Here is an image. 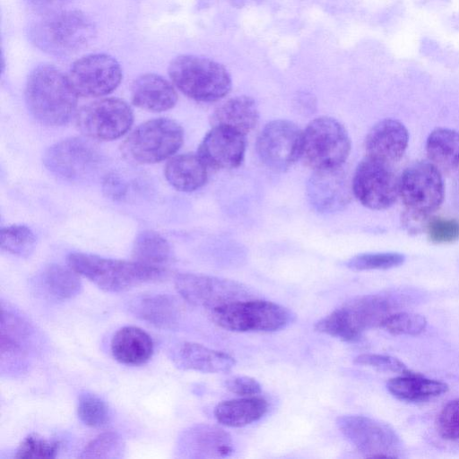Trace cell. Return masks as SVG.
I'll list each match as a JSON object with an SVG mask.
<instances>
[{
  "label": "cell",
  "mask_w": 459,
  "mask_h": 459,
  "mask_svg": "<svg viewBox=\"0 0 459 459\" xmlns=\"http://www.w3.org/2000/svg\"><path fill=\"white\" fill-rule=\"evenodd\" d=\"M407 293L385 292L355 298L315 324L316 332L344 342H355L370 328L382 326L385 320L408 302Z\"/></svg>",
  "instance_id": "cell-1"
},
{
  "label": "cell",
  "mask_w": 459,
  "mask_h": 459,
  "mask_svg": "<svg viewBox=\"0 0 459 459\" xmlns=\"http://www.w3.org/2000/svg\"><path fill=\"white\" fill-rule=\"evenodd\" d=\"M77 96L68 76L54 65H38L28 76L26 105L33 117L42 125H65L75 111Z\"/></svg>",
  "instance_id": "cell-2"
},
{
  "label": "cell",
  "mask_w": 459,
  "mask_h": 459,
  "mask_svg": "<svg viewBox=\"0 0 459 459\" xmlns=\"http://www.w3.org/2000/svg\"><path fill=\"white\" fill-rule=\"evenodd\" d=\"M95 34L94 23L88 15L78 10H67L49 13L33 23L29 38L40 50L63 56L86 48Z\"/></svg>",
  "instance_id": "cell-3"
},
{
  "label": "cell",
  "mask_w": 459,
  "mask_h": 459,
  "mask_svg": "<svg viewBox=\"0 0 459 459\" xmlns=\"http://www.w3.org/2000/svg\"><path fill=\"white\" fill-rule=\"evenodd\" d=\"M67 264L79 275L108 292H121L161 279L166 271L135 261L106 258L91 254L71 253Z\"/></svg>",
  "instance_id": "cell-4"
},
{
  "label": "cell",
  "mask_w": 459,
  "mask_h": 459,
  "mask_svg": "<svg viewBox=\"0 0 459 459\" xmlns=\"http://www.w3.org/2000/svg\"><path fill=\"white\" fill-rule=\"evenodd\" d=\"M176 87L197 101L212 102L225 97L231 89V77L220 63L195 55H180L168 68Z\"/></svg>",
  "instance_id": "cell-5"
},
{
  "label": "cell",
  "mask_w": 459,
  "mask_h": 459,
  "mask_svg": "<svg viewBox=\"0 0 459 459\" xmlns=\"http://www.w3.org/2000/svg\"><path fill=\"white\" fill-rule=\"evenodd\" d=\"M212 321L237 333H270L287 327L294 314L273 301L247 299L225 304L208 311Z\"/></svg>",
  "instance_id": "cell-6"
},
{
  "label": "cell",
  "mask_w": 459,
  "mask_h": 459,
  "mask_svg": "<svg viewBox=\"0 0 459 459\" xmlns=\"http://www.w3.org/2000/svg\"><path fill=\"white\" fill-rule=\"evenodd\" d=\"M350 152L349 134L333 117H317L303 131L300 159L314 170L342 167Z\"/></svg>",
  "instance_id": "cell-7"
},
{
  "label": "cell",
  "mask_w": 459,
  "mask_h": 459,
  "mask_svg": "<svg viewBox=\"0 0 459 459\" xmlns=\"http://www.w3.org/2000/svg\"><path fill=\"white\" fill-rule=\"evenodd\" d=\"M184 141V131L176 121L160 117L139 125L123 144L125 154L142 164L157 163L176 153Z\"/></svg>",
  "instance_id": "cell-8"
},
{
  "label": "cell",
  "mask_w": 459,
  "mask_h": 459,
  "mask_svg": "<svg viewBox=\"0 0 459 459\" xmlns=\"http://www.w3.org/2000/svg\"><path fill=\"white\" fill-rule=\"evenodd\" d=\"M336 425L344 437L364 456L397 458L403 452L402 441L386 423L361 415H342Z\"/></svg>",
  "instance_id": "cell-9"
},
{
  "label": "cell",
  "mask_w": 459,
  "mask_h": 459,
  "mask_svg": "<svg viewBox=\"0 0 459 459\" xmlns=\"http://www.w3.org/2000/svg\"><path fill=\"white\" fill-rule=\"evenodd\" d=\"M399 195L407 212L429 218L444 200L442 173L431 162H416L406 168L400 178Z\"/></svg>",
  "instance_id": "cell-10"
},
{
  "label": "cell",
  "mask_w": 459,
  "mask_h": 459,
  "mask_svg": "<svg viewBox=\"0 0 459 459\" xmlns=\"http://www.w3.org/2000/svg\"><path fill=\"white\" fill-rule=\"evenodd\" d=\"M175 288L189 304L208 311L253 297L251 290L241 282L200 273H186L177 275Z\"/></svg>",
  "instance_id": "cell-11"
},
{
  "label": "cell",
  "mask_w": 459,
  "mask_h": 459,
  "mask_svg": "<svg viewBox=\"0 0 459 459\" xmlns=\"http://www.w3.org/2000/svg\"><path fill=\"white\" fill-rule=\"evenodd\" d=\"M351 186L359 203L372 210L390 207L399 195V179L392 165L369 156L357 166Z\"/></svg>",
  "instance_id": "cell-12"
},
{
  "label": "cell",
  "mask_w": 459,
  "mask_h": 459,
  "mask_svg": "<svg viewBox=\"0 0 459 459\" xmlns=\"http://www.w3.org/2000/svg\"><path fill=\"white\" fill-rule=\"evenodd\" d=\"M43 163L58 178L77 181L99 169L102 154L90 141L71 137L51 145L44 154Z\"/></svg>",
  "instance_id": "cell-13"
},
{
  "label": "cell",
  "mask_w": 459,
  "mask_h": 459,
  "mask_svg": "<svg viewBox=\"0 0 459 459\" xmlns=\"http://www.w3.org/2000/svg\"><path fill=\"white\" fill-rule=\"evenodd\" d=\"M134 115L130 106L117 98H106L83 106L75 116L77 128L87 137L111 141L131 127Z\"/></svg>",
  "instance_id": "cell-14"
},
{
  "label": "cell",
  "mask_w": 459,
  "mask_h": 459,
  "mask_svg": "<svg viewBox=\"0 0 459 459\" xmlns=\"http://www.w3.org/2000/svg\"><path fill=\"white\" fill-rule=\"evenodd\" d=\"M302 134L303 131L289 120L267 123L256 139L260 160L273 171H286L300 158Z\"/></svg>",
  "instance_id": "cell-15"
},
{
  "label": "cell",
  "mask_w": 459,
  "mask_h": 459,
  "mask_svg": "<svg viewBox=\"0 0 459 459\" xmlns=\"http://www.w3.org/2000/svg\"><path fill=\"white\" fill-rule=\"evenodd\" d=\"M67 76L77 95L100 97L117 89L122 80V69L110 55L95 53L74 62Z\"/></svg>",
  "instance_id": "cell-16"
},
{
  "label": "cell",
  "mask_w": 459,
  "mask_h": 459,
  "mask_svg": "<svg viewBox=\"0 0 459 459\" xmlns=\"http://www.w3.org/2000/svg\"><path fill=\"white\" fill-rule=\"evenodd\" d=\"M352 186L342 167L315 170L307 183V196L319 213L343 210L351 198Z\"/></svg>",
  "instance_id": "cell-17"
},
{
  "label": "cell",
  "mask_w": 459,
  "mask_h": 459,
  "mask_svg": "<svg viewBox=\"0 0 459 459\" xmlns=\"http://www.w3.org/2000/svg\"><path fill=\"white\" fill-rule=\"evenodd\" d=\"M245 134L226 126H213L202 140L197 154L213 169L238 167L245 156Z\"/></svg>",
  "instance_id": "cell-18"
},
{
  "label": "cell",
  "mask_w": 459,
  "mask_h": 459,
  "mask_svg": "<svg viewBox=\"0 0 459 459\" xmlns=\"http://www.w3.org/2000/svg\"><path fill=\"white\" fill-rule=\"evenodd\" d=\"M409 142L405 126L393 118H385L372 126L365 141L367 156L393 164L404 154Z\"/></svg>",
  "instance_id": "cell-19"
},
{
  "label": "cell",
  "mask_w": 459,
  "mask_h": 459,
  "mask_svg": "<svg viewBox=\"0 0 459 459\" xmlns=\"http://www.w3.org/2000/svg\"><path fill=\"white\" fill-rule=\"evenodd\" d=\"M173 360L183 369L203 373H226L236 365L231 355L191 342H184L175 349Z\"/></svg>",
  "instance_id": "cell-20"
},
{
  "label": "cell",
  "mask_w": 459,
  "mask_h": 459,
  "mask_svg": "<svg viewBox=\"0 0 459 459\" xmlns=\"http://www.w3.org/2000/svg\"><path fill=\"white\" fill-rule=\"evenodd\" d=\"M131 99L133 104L142 109L161 112L176 105L178 94L173 85L161 75L148 73L134 81Z\"/></svg>",
  "instance_id": "cell-21"
},
{
  "label": "cell",
  "mask_w": 459,
  "mask_h": 459,
  "mask_svg": "<svg viewBox=\"0 0 459 459\" xmlns=\"http://www.w3.org/2000/svg\"><path fill=\"white\" fill-rule=\"evenodd\" d=\"M129 308L138 318L161 329L175 328L181 319L178 300L169 294H145L131 300Z\"/></svg>",
  "instance_id": "cell-22"
},
{
  "label": "cell",
  "mask_w": 459,
  "mask_h": 459,
  "mask_svg": "<svg viewBox=\"0 0 459 459\" xmlns=\"http://www.w3.org/2000/svg\"><path fill=\"white\" fill-rule=\"evenodd\" d=\"M110 350L118 362L139 366L150 360L154 347L152 339L145 331L136 326H124L113 335Z\"/></svg>",
  "instance_id": "cell-23"
},
{
  "label": "cell",
  "mask_w": 459,
  "mask_h": 459,
  "mask_svg": "<svg viewBox=\"0 0 459 459\" xmlns=\"http://www.w3.org/2000/svg\"><path fill=\"white\" fill-rule=\"evenodd\" d=\"M183 445L195 457H227L233 452L230 435L211 425H198L187 430Z\"/></svg>",
  "instance_id": "cell-24"
},
{
  "label": "cell",
  "mask_w": 459,
  "mask_h": 459,
  "mask_svg": "<svg viewBox=\"0 0 459 459\" xmlns=\"http://www.w3.org/2000/svg\"><path fill=\"white\" fill-rule=\"evenodd\" d=\"M259 112L254 99L235 96L220 105L211 117V124L232 128L243 134L251 132L257 125Z\"/></svg>",
  "instance_id": "cell-25"
},
{
  "label": "cell",
  "mask_w": 459,
  "mask_h": 459,
  "mask_svg": "<svg viewBox=\"0 0 459 459\" xmlns=\"http://www.w3.org/2000/svg\"><path fill=\"white\" fill-rule=\"evenodd\" d=\"M164 174L167 181L177 190L192 192L206 183L208 167L197 153H183L169 159Z\"/></svg>",
  "instance_id": "cell-26"
},
{
  "label": "cell",
  "mask_w": 459,
  "mask_h": 459,
  "mask_svg": "<svg viewBox=\"0 0 459 459\" xmlns=\"http://www.w3.org/2000/svg\"><path fill=\"white\" fill-rule=\"evenodd\" d=\"M267 401L260 396H241L223 401L213 411L216 420L223 426L240 428L262 419L268 411Z\"/></svg>",
  "instance_id": "cell-27"
},
{
  "label": "cell",
  "mask_w": 459,
  "mask_h": 459,
  "mask_svg": "<svg viewBox=\"0 0 459 459\" xmlns=\"http://www.w3.org/2000/svg\"><path fill=\"white\" fill-rule=\"evenodd\" d=\"M426 152L430 162L443 174L459 173V132L438 127L426 141Z\"/></svg>",
  "instance_id": "cell-28"
},
{
  "label": "cell",
  "mask_w": 459,
  "mask_h": 459,
  "mask_svg": "<svg viewBox=\"0 0 459 459\" xmlns=\"http://www.w3.org/2000/svg\"><path fill=\"white\" fill-rule=\"evenodd\" d=\"M30 325L18 313L2 303L0 351L1 357L14 358L27 352L31 339Z\"/></svg>",
  "instance_id": "cell-29"
},
{
  "label": "cell",
  "mask_w": 459,
  "mask_h": 459,
  "mask_svg": "<svg viewBox=\"0 0 459 459\" xmlns=\"http://www.w3.org/2000/svg\"><path fill=\"white\" fill-rule=\"evenodd\" d=\"M386 387L394 396L406 402L426 401L448 390L446 383L429 379L415 373L391 378Z\"/></svg>",
  "instance_id": "cell-30"
},
{
  "label": "cell",
  "mask_w": 459,
  "mask_h": 459,
  "mask_svg": "<svg viewBox=\"0 0 459 459\" xmlns=\"http://www.w3.org/2000/svg\"><path fill=\"white\" fill-rule=\"evenodd\" d=\"M132 256L137 263L166 271L172 252L169 242L161 235L152 230H143L134 241Z\"/></svg>",
  "instance_id": "cell-31"
},
{
  "label": "cell",
  "mask_w": 459,
  "mask_h": 459,
  "mask_svg": "<svg viewBox=\"0 0 459 459\" xmlns=\"http://www.w3.org/2000/svg\"><path fill=\"white\" fill-rule=\"evenodd\" d=\"M40 281L44 290L59 300L73 299L82 290L79 274L70 266L49 264L41 273Z\"/></svg>",
  "instance_id": "cell-32"
},
{
  "label": "cell",
  "mask_w": 459,
  "mask_h": 459,
  "mask_svg": "<svg viewBox=\"0 0 459 459\" xmlns=\"http://www.w3.org/2000/svg\"><path fill=\"white\" fill-rule=\"evenodd\" d=\"M77 414L86 426L100 428L110 419V411L106 402L92 393L81 394L77 403Z\"/></svg>",
  "instance_id": "cell-33"
},
{
  "label": "cell",
  "mask_w": 459,
  "mask_h": 459,
  "mask_svg": "<svg viewBox=\"0 0 459 459\" xmlns=\"http://www.w3.org/2000/svg\"><path fill=\"white\" fill-rule=\"evenodd\" d=\"M35 241L34 233L25 225H11L0 231L1 248L13 255H29L34 247Z\"/></svg>",
  "instance_id": "cell-34"
},
{
  "label": "cell",
  "mask_w": 459,
  "mask_h": 459,
  "mask_svg": "<svg viewBox=\"0 0 459 459\" xmlns=\"http://www.w3.org/2000/svg\"><path fill=\"white\" fill-rule=\"evenodd\" d=\"M124 443L114 431L100 434L91 440L82 451V458H117L122 456Z\"/></svg>",
  "instance_id": "cell-35"
},
{
  "label": "cell",
  "mask_w": 459,
  "mask_h": 459,
  "mask_svg": "<svg viewBox=\"0 0 459 459\" xmlns=\"http://www.w3.org/2000/svg\"><path fill=\"white\" fill-rule=\"evenodd\" d=\"M404 261V255L400 253H365L349 259L346 266L355 271L385 270L400 266Z\"/></svg>",
  "instance_id": "cell-36"
},
{
  "label": "cell",
  "mask_w": 459,
  "mask_h": 459,
  "mask_svg": "<svg viewBox=\"0 0 459 459\" xmlns=\"http://www.w3.org/2000/svg\"><path fill=\"white\" fill-rule=\"evenodd\" d=\"M382 326L387 332L395 335H417L425 330L427 320L420 314L397 311L389 316Z\"/></svg>",
  "instance_id": "cell-37"
},
{
  "label": "cell",
  "mask_w": 459,
  "mask_h": 459,
  "mask_svg": "<svg viewBox=\"0 0 459 459\" xmlns=\"http://www.w3.org/2000/svg\"><path fill=\"white\" fill-rule=\"evenodd\" d=\"M59 443L50 441L38 434H30L22 439L16 449L14 457L25 458H54L59 451Z\"/></svg>",
  "instance_id": "cell-38"
},
{
  "label": "cell",
  "mask_w": 459,
  "mask_h": 459,
  "mask_svg": "<svg viewBox=\"0 0 459 459\" xmlns=\"http://www.w3.org/2000/svg\"><path fill=\"white\" fill-rule=\"evenodd\" d=\"M425 230L435 244H449L459 239V221L455 219L429 217Z\"/></svg>",
  "instance_id": "cell-39"
},
{
  "label": "cell",
  "mask_w": 459,
  "mask_h": 459,
  "mask_svg": "<svg viewBox=\"0 0 459 459\" xmlns=\"http://www.w3.org/2000/svg\"><path fill=\"white\" fill-rule=\"evenodd\" d=\"M437 430L447 440H459V399L447 403L437 418Z\"/></svg>",
  "instance_id": "cell-40"
},
{
  "label": "cell",
  "mask_w": 459,
  "mask_h": 459,
  "mask_svg": "<svg viewBox=\"0 0 459 459\" xmlns=\"http://www.w3.org/2000/svg\"><path fill=\"white\" fill-rule=\"evenodd\" d=\"M353 361L355 364L371 367L381 371L396 372L402 375L413 373L401 360L388 355L365 353L354 358Z\"/></svg>",
  "instance_id": "cell-41"
},
{
  "label": "cell",
  "mask_w": 459,
  "mask_h": 459,
  "mask_svg": "<svg viewBox=\"0 0 459 459\" xmlns=\"http://www.w3.org/2000/svg\"><path fill=\"white\" fill-rule=\"evenodd\" d=\"M226 387L239 396H254L261 393V385L257 380L247 376H236L226 380Z\"/></svg>",
  "instance_id": "cell-42"
},
{
  "label": "cell",
  "mask_w": 459,
  "mask_h": 459,
  "mask_svg": "<svg viewBox=\"0 0 459 459\" xmlns=\"http://www.w3.org/2000/svg\"><path fill=\"white\" fill-rule=\"evenodd\" d=\"M106 185L107 191L108 192V194L114 196L121 195L122 193L125 191L123 184L120 182L119 179H116L115 177H111L108 180H107Z\"/></svg>",
  "instance_id": "cell-43"
},
{
  "label": "cell",
  "mask_w": 459,
  "mask_h": 459,
  "mask_svg": "<svg viewBox=\"0 0 459 459\" xmlns=\"http://www.w3.org/2000/svg\"><path fill=\"white\" fill-rule=\"evenodd\" d=\"M29 3L37 8L47 9L49 6L54 5L60 0H28Z\"/></svg>",
  "instance_id": "cell-44"
},
{
  "label": "cell",
  "mask_w": 459,
  "mask_h": 459,
  "mask_svg": "<svg viewBox=\"0 0 459 459\" xmlns=\"http://www.w3.org/2000/svg\"><path fill=\"white\" fill-rule=\"evenodd\" d=\"M454 195L456 204L459 206V178L455 181Z\"/></svg>",
  "instance_id": "cell-45"
}]
</instances>
